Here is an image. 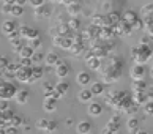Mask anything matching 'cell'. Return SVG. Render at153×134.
<instances>
[{"mask_svg": "<svg viewBox=\"0 0 153 134\" xmlns=\"http://www.w3.org/2000/svg\"><path fill=\"white\" fill-rule=\"evenodd\" d=\"M90 130H92V125H90V121L84 120V121H79L77 126H76V131L77 134H88Z\"/></svg>", "mask_w": 153, "mask_h": 134, "instance_id": "obj_20", "label": "cell"}, {"mask_svg": "<svg viewBox=\"0 0 153 134\" xmlns=\"http://www.w3.org/2000/svg\"><path fill=\"white\" fill-rule=\"evenodd\" d=\"M87 66H88V68L90 70H100V66H101V58H98V57H93V55H92V57H88L87 58Z\"/></svg>", "mask_w": 153, "mask_h": 134, "instance_id": "obj_29", "label": "cell"}, {"mask_svg": "<svg viewBox=\"0 0 153 134\" xmlns=\"http://www.w3.org/2000/svg\"><path fill=\"white\" fill-rule=\"evenodd\" d=\"M57 99H54V98H44V101H43V109L46 110V112H54L55 109H57Z\"/></svg>", "mask_w": 153, "mask_h": 134, "instance_id": "obj_13", "label": "cell"}, {"mask_svg": "<svg viewBox=\"0 0 153 134\" xmlns=\"http://www.w3.org/2000/svg\"><path fill=\"white\" fill-rule=\"evenodd\" d=\"M43 90H44V95H48V93H51L54 90V85L51 82H44L43 84Z\"/></svg>", "mask_w": 153, "mask_h": 134, "instance_id": "obj_47", "label": "cell"}, {"mask_svg": "<svg viewBox=\"0 0 153 134\" xmlns=\"http://www.w3.org/2000/svg\"><path fill=\"white\" fill-rule=\"evenodd\" d=\"M33 52H35V51H33L30 46H22V49H21L18 54H19V57H21V58H30Z\"/></svg>", "mask_w": 153, "mask_h": 134, "instance_id": "obj_33", "label": "cell"}, {"mask_svg": "<svg viewBox=\"0 0 153 134\" xmlns=\"http://www.w3.org/2000/svg\"><path fill=\"white\" fill-rule=\"evenodd\" d=\"M152 43V36H149V35H145L142 40H140V44H150Z\"/></svg>", "mask_w": 153, "mask_h": 134, "instance_id": "obj_53", "label": "cell"}, {"mask_svg": "<svg viewBox=\"0 0 153 134\" xmlns=\"http://www.w3.org/2000/svg\"><path fill=\"white\" fill-rule=\"evenodd\" d=\"M92 99H93V95L88 88H82V90L79 92V101L81 103H90Z\"/></svg>", "mask_w": 153, "mask_h": 134, "instance_id": "obj_24", "label": "cell"}, {"mask_svg": "<svg viewBox=\"0 0 153 134\" xmlns=\"http://www.w3.org/2000/svg\"><path fill=\"white\" fill-rule=\"evenodd\" d=\"M142 29H145L147 35L152 36V32H153V21H152V16H145L144 21H142Z\"/></svg>", "mask_w": 153, "mask_h": 134, "instance_id": "obj_27", "label": "cell"}, {"mask_svg": "<svg viewBox=\"0 0 153 134\" xmlns=\"http://www.w3.org/2000/svg\"><path fill=\"white\" fill-rule=\"evenodd\" d=\"M149 99H152V98H149V95H147L145 92H134L131 101L137 106V104H145Z\"/></svg>", "mask_w": 153, "mask_h": 134, "instance_id": "obj_12", "label": "cell"}, {"mask_svg": "<svg viewBox=\"0 0 153 134\" xmlns=\"http://www.w3.org/2000/svg\"><path fill=\"white\" fill-rule=\"evenodd\" d=\"M19 125H21V117L14 115V118H13V126L16 128V126H19Z\"/></svg>", "mask_w": 153, "mask_h": 134, "instance_id": "obj_54", "label": "cell"}, {"mask_svg": "<svg viewBox=\"0 0 153 134\" xmlns=\"http://www.w3.org/2000/svg\"><path fill=\"white\" fill-rule=\"evenodd\" d=\"M106 103L109 104L112 109L125 110V112H128V114H131L136 107V104L131 101V96L125 92H120V90H112V92L107 93Z\"/></svg>", "mask_w": 153, "mask_h": 134, "instance_id": "obj_1", "label": "cell"}, {"mask_svg": "<svg viewBox=\"0 0 153 134\" xmlns=\"http://www.w3.org/2000/svg\"><path fill=\"white\" fill-rule=\"evenodd\" d=\"M10 11H11V5L3 3V7H2V13H5V14H10Z\"/></svg>", "mask_w": 153, "mask_h": 134, "instance_id": "obj_52", "label": "cell"}, {"mask_svg": "<svg viewBox=\"0 0 153 134\" xmlns=\"http://www.w3.org/2000/svg\"><path fill=\"white\" fill-rule=\"evenodd\" d=\"M68 90H70V84H68V82L60 81L59 84H55V85H54V92H57L60 96H65V95L68 93Z\"/></svg>", "mask_w": 153, "mask_h": 134, "instance_id": "obj_16", "label": "cell"}, {"mask_svg": "<svg viewBox=\"0 0 153 134\" xmlns=\"http://www.w3.org/2000/svg\"><path fill=\"white\" fill-rule=\"evenodd\" d=\"M90 81H92V76H90L87 71H81V73L77 74V77H76V82H77L81 87H84V85H87V84H90Z\"/></svg>", "mask_w": 153, "mask_h": 134, "instance_id": "obj_15", "label": "cell"}, {"mask_svg": "<svg viewBox=\"0 0 153 134\" xmlns=\"http://www.w3.org/2000/svg\"><path fill=\"white\" fill-rule=\"evenodd\" d=\"M131 58L134 60V63L144 65L152 58V47L150 44H137L131 49Z\"/></svg>", "mask_w": 153, "mask_h": 134, "instance_id": "obj_3", "label": "cell"}, {"mask_svg": "<svg viewBox=\"0 0 153 134\" xmlns=\"http://www.w3.org/2000/svg\"><path fill=\"white\" fill-rule=\"evenodd\" d=\"M106 19H107V22H109V25H112V27H114L115 24H118V22L122 21L120 14H118L117 11H112V13H109V14L106 16Z\"/></svg>", "mask_w": 153, "mask_h": 134, "instance_id": "obj_30", "label": "cell"}, {"mask_svg": "<svg viewBox=\"0 0 153 134\" xmlns=\"http://www.w3.org/2000/svg\"><path fill=\"white\" fill-rule=\"evenodd\" d=\"M19 35L21 38H27V40H33V38L38 36V30L32 29L30 25H22L19 29Z\"/></svg>", "mask_w": 153, "mask_h": 134, "instance_id": "obj_9", "label": "cell"}, {"mask_svg": "<svg viewBox=\"0 0 153 134\" xmlns=\"http://www.w3.org/2000/svg\"><path fill=\"white\" fill-rule=\"evenodd\" d=\"M29 3L33 8H38V7H41V5H44L46 2H44V0H29Z\"/></svg>", "mask_w": 153, "mask_h": 134, "instance_id": "obj_49", "label": "cell"}, {"mask_svg": "<svg viewBox=\"0 0 153 134\" xmlns=\"http://www.w3.org/2000/svg\"><path fill=\"white\" fill-rule=\"evenodd\" d=\"M30 60H32V63H39L41 60H44V55H43L41 52H33L32 57H30Z\"/></svg>", "mask_w": 153, "mask_h": 134, "instance_id": "obj_40", "label": "cell"}, {"mask_svg": "<svg viewBox=\"0 0 153 134\" xmlns=\"http://www.w3.org/2000/svg\"><path fill=\"white\" fill-rule=\"evenodd\" d=\"M92 25H95V27H104V25H109V22H107V19H106V16H103V14H96V16H93L92 18Z\"/></svg>", "mask_w": 153, "mask_h": 134, "instance_id": "obj_19", "label": "cell"}, {"mask_svg": "<svg viewBox=\"0 0 153 134\" xmlns=\"http://www.w3.org/2000/svg\"><path fill=\"white\" fill-rule=\"evenodd\" d=\"M7 133H8V134H16V128L13 126V128H11V130H8Z\"/></svg>", "mask_w": 153, "mask_h": 134, "instance_id": "obj_57", "label": "cell"}, {"mask_svg": "<svg viewBox=\"0 0 153 134\" xmlns=\"http://www.w3.org/2000/svg\"><path fill=\"white\" fill-rule=\"evenodd\" d=\"M16 87H14V84H11L10 81H5L0 84V99H11V98H14V95H16Z\"/></svg>", "mask_w": 153, "mask_h": 134, "instance_id": "obj_4", "label": "cell"}, {"mask_svg": "<svg viewBox=\"0 0 153 134\" xmlns=\"http://www.w3.org/2000/svg\"><path fill=\"white\" fill-rule=\"evenodd\" d=\"M54 44L60 49H65V51H70L71 44H73V40L71 36H55L54 38Z\"/></svg>", "mask_w": 153, "mask_h": 134, "instance_id": "obj_8", "label": "cell"}, {"mask_svg": "<svg viewBox=\"0 0 153 134\" xmlns=\"http://www.w3.org/2000/svg\"><path fill=\"white\" fill-rule=\"evenodd\" d=\"M10 65V62H8V58L5 57V55H0V74L3 73V70L7 68V66Z\"/></svg>", "mask_w": 153, "mask_h": 134, "instance_id": "obj_43", "label": "cell"}, {"mask_svg": "<svg viewBox=\"0 0 153 134\" xmlns=\"http://www.w3.org/2000/svg\"><path fill=\"white\" fill-rule=\"evenodd\" d=\"M10 14H11V16H14V18H19V16L24 14V7H19V5H11Z\"/></svg>", "mask_w": 153, "mask_h": 134, "instance_id": "obj_35", "label": "cell"}, {"mask_svg": "<svg viewBox=\"0 0 153 134\" xmlns=\"http://www.w3.org/2000/svg\"><path fill=\"white\" fill-rule=\"evenodd\" d=\"M68 73H70V68H68V65L59 62L57 65H55V74H57V77H60V79H63V77L68 76Z\"/></svg>", "mask_w": 153, "mask_h": 134, "instance_id": "obj_14", "label": "cell"}, {"mask_svg": "<svg viewBox=\"0 0 153 134\" xmlns=\"http://www.w3.org/2000/svg\"><path fill=\"white\" fill-rule=\"evenodd\" d=\"M36 128L41 131H46V133H52L55 128H57V125H55V121H51V120H39L36 123Z\"/></svg>", "mask_w": 153, "mask_h": 134, "instance_id": "obj_10", "label": "cell"}, {"mask_svg": "<svg viewBox=\"0 0 153 134\" xmlns=\"http://www.w3.org/2000/svg\"><path fill=\"white\" fill-rule=\"evenodd\" d=\"M136 19H137V14H136L134 11H131V10H129V11H126V13L123 14V19H122V21H125L126 24H129V25H131V24H133V22H134Z\"/></svg>", "mask_w": 153, "mask_h": 134, "instance_id": "obj_34", "label": "cell"}, {"mask_svg": "<svg viewBox=\"0 0 153 134\" xmlns=\"http://www.w3.org/2000/svg\"><path fill=\"white\" fill-rule=\"evenodd\" d=\"M41 38H39V35L36 36V38H33V40H30V47L32 49H36V47H39V46H41Z\"/></svg>", "mask_w": 153, "mask_h": 134, "instance_id": "obj_44", "label": "cell"}, {"mask_svg": "<svg viewBox=\"0 0 153 134\" xmlns=\"http://www.w3.org/2000/svg\"><path fill=\"white\" fill-rule=\"evenodd\" d=\"M29 96H30L29 90H18L14 95V99L18 101V104H25L29 101Z\"/></svg>", "mask_w": 153, "mask_h": 134, "instance_id": "obj_17", "label": "cell"}, {"mask_svg": "<svg viewBox=\"0 0 153 134\" xmlns=\"http://www.w3.org/2000/svg\"><path fill=\"white\" fill-rule=\"evenodd\" d=\"M70 51L73 54H81L84 51V43H73L71 47H70Z\"/></svg>", "mask_w": 153, "mask_h": 134, "instance_id": "obj_37", "label": "cell"}, {"mask_svg": "<svg viewBox=\"0 0 153 134\" xmlns=\"http://www.w3.org/2000/svg\"><path fill=\"white\" fill-rule=\"evenodd\" d=\"M114 33H117V35H126V36H129L133 33V29H131V25L129 24H126L125 21H120L118 24H115L114 27Z\"/></svg>", "mask_w": 153, "mask_h": 134, "instance_id": "obj_6", "label": "cell"}, {"mask_svg": "<svg viewBox=\"0 0 153 134\" xmlns=\"http://www.w3.org/2000/svg\"><path fill=\"white\" fill-rule=\"evenodd\" d=\"M136 134H149L147 131H136Z\"/></svg>", "mask_w": 153, "mask_h": 134, "instance_id": "obj_58", "label": "cell"}, {"mask_svg": "<svg viewBox=\"0 0 153 134\" xmlns=\"http://www.w3.org/2000/svg\"><path fill=\"white\" fill-rule=\"evenodd\" d=\"M11 44H13V51L18 54L21 49H22V46H24V41H22V38H18V40H13V41H11Z\"/></svg>", "mask_w": 153, "mask_h": 134, "instance_id": "obj_38", "label": "cell"}, {"mask_svg": "<svg viewBox=\"0 0 153 134\" xmlns=\"http://www.w3.org/2000/svg\"><path fill=\"white\" fill-rule=\"evenodd\" d=\"M131 29H133V32H134V30H140V29H142V21H140V19H136L133 24H131Z\"/></svg>", "mask_w": 153, "mask_h": 134, "instance_id": "obj_48", "label": "cell"}, {"mask_svg": "<svg viewBox=\"0 0 153 134\" xmlns=\"http://www.w3.org/2000/svg\"><path fill=\"white\" fill-rule=\"evenodd\" d=\"M43 74H44V71H43L41 66H36V65L32 66V79H33V82L38 81V79H41Z\"/></svg>", "mask_w": 153, "mask_h": 134, "instance_id": "obj_31", "label": "cell"}, {"mask_svg": "<svg viewBox=\"0 0 153 134\" xmlns=\"http://www.w3.org/2000/svg\"><path fill=\"white\" fill-rule=\"evenodd\" d=\"M33 14H35V18H38V19H46V18H49V16H51V8L48 7L46 3H44V5H41V7L35 8Z\"/></svg>", "mask_w": 153, "mask_h": 134, "instance_id": "obj_11", "label": "cell"}, {"mask_svg": "<svg viewBox=\"0 0 153 134\" xmlns=\"http://www.w3.org/2000/svg\"><path fill=\"white\" fill-rule=\"evenodd\" d=\"M122 68H123V62L118 57H114L112 62L107 63V66L103 70V77L106 82H115L122 77Z\"/></svg>", "mask_w": 153, "mask_h": 134, "instance_id": "obj_2", "label": "cell"}, {"mask_svg": "<svg viewBox=\"0 0 153 134\" xmlns=\"http://www.w3.org/2000/svg\"><path fill=\"white\" fill-rule=\"evenodd\" d=\"M29 2V0H16V3L14 5H19V7H24V5Z\"/></svg>", "mask_w": 153, "mask_h": 134, "instance_id": "obj_55", "label": "cell"}, {"mask_svg": "<svg viewBox=\"0 0 153 134\" xmlns=\"http://www.w3.org/2000/svg\"><path fill=\"white\" fill-rule=\"evenodd\" d=\"M14 77L18 79L19 82H24V84H32L33 79H32V66H19L14 73Z\"/></svg>", "mask_w": 153, "mask_h": 134, "instance_id": "obj_5", "label": "cell"}, {"mask_svg": "<svg viewBox=\"0 0 153 134\" xmlns=\"http://www.w3.org/2000/svg\"><path fill=\"white\" fill-rule=\"evenodd\" d=\"M152 11H153V5L152 3H147L142 7V16L145 18V16H152Z\"/></svg>", "mask_w": 153, "mask_h": 134, "instance_id": "obj_41", "label": "cell"}, {"mask_svg": "<svg viewBox=\"0 0 153 134\" xmlns=\"http://www.w3.org/2000/svg\"><path fill=\"white\" fill-rule=\"evenodd\" d=\"M145 88H147V85H145L144 79L134 81V82H133V90H134V92H145Z\"/></svg>", "mask_w": 153, "mask_h": 134, "instance_id": "obj_36", "label": "cell"}, {"mask_svg": "<svg viewBox=\"0 0 153 134\" xmlns=\"http://www.w3.org/2000/svg\"><path fill=\"white\" fill-rule=\"evenodd\" d=\"M115 134H117V133H115Z\"/></svg>", "mask_w": 153, "mask_h": 134, "instance_id": "obj_59", "label": "cell"}, {"mask_svg": "<svg viewBox=\"0 0 153 134\" xmlns=\"http://www.w3.org/2000/svg\"><path fill=\"white\" fill-rule=\"evenodd\" d=\"M5 3H7V5H14L16 0H5Z\"/></svg>", "mask_w": 153, "mask_h": 134, "instance_id": "obj_56", "label": "cell"}, {"mask_svg": "<svg viewBox=\"0 0 153 134\" xmlns=\"http://www.w3.org/2000/svg\"><path fill=\"white\" fill-rule=\"evenodd\" d=\"M101 112H103V107H101L100 103H90L88 106V114L92 117H98L101 115Z\"/></svg>", "mask_w": 153, "mask_h": 134, "instance_id": "obj_25", "label": "cell"}, {"mask_svg": "<svg viewBox=\"0 0 153 134\" xmlns=\"http://www.w3.org/2000/svg\"><path fill=\"white\" fill-rule=\"evenodd\" d=\"M153 101L152 99H149V101H147L145 104H144V110H145V114H150L152 115V112H153Z\"/></svg>", "mask_w": 153, "mask_h": 134, "instance_id": "obj_45", "label": "cell"}, {"mask_svg": "<svg viewBox=\"0 0 153 134\" xmlns=\"http://www.w3.org/2000/svg\"><path fill=\"white\" fill-rule=\"evenodd\" d=\"M19 66H33V63H32V60L30 58H21V62H19Z\"/></svg>", "mask_w": 153, "mask_h": 134, "instance_id": "obj_50", "label": "cell"}, {"mask_svg": "<svg viewBox=\"0 0 153 134\" xmlns=\"http://www.w3.org/2000/svg\"><path fill=\"white\" fill-rule=\"evenodd\" d=\"M88 90L92 92L93 96H96V95H101V93H104V84H103V82H93L92 87H90Z\"/></svg>", "mask_w": 153, "mask_h": 134, "instance_id": "obj_26", "label": "cell"}, {"mask_svg": "<svg viewBox=\"0 0 153 134\" xmlns=\"http://www.w3.org/2000/svg\"><path fill=\"white\" fill-rule=\"evenodd\" d=\"M66 25H68V29H70V30H73V29L77 30L79 27H81V22H79V19H77V18H71V19H70V22H68Z\"/></svg>", "mask_w": 153, "mask_h": 134, "instance_id": "obj_39", "label": "cell"}, {"mask_svg": "<svg viewBox=\"0 0 153 134\" xmlns=\"http://www.w3.org/2000/svg\"><path fill=\"white\" fill-rule=\"evenodd\" d=\"M68 13L71 14V18H76V16L81 13V5H79L77 2L70 3V5H68Z\"/></svg>", "mask_w": 153, "mask_h": 134, "instance_id": "obj_32", "label": "cell"}, {"mask_svg": "<svg viewBox=\"0 0 153 134\" xmlns=\"http://www.w3.org/2000/svg\"><path fill=\"white\" fill-rule=\"evenodd\" d=\"M44 62H46L48 66H55L59 62H60V58H59V55L55 54V52H49L44 55Z\"/></svg>", "mask_w": 153, "mask_h": 134, "instance_id": "obj_21", "label": "cell"}, {"mask_svg": "<svg viewBox=\"0 0 153 134\" xmlns=\"http://www.w3.org/2000/svg\"><path fill=\"white\" fill-rule=\"evenodd\" d=\"M7 36H8V40H10V41H13V40H18V38H21V35H19V30H18V29L13 30L11 33H8Z\"/></svg>", "mask_w": 153, "mask_h": 134, "instance_id": "obj_46", "label": "cell"}, {"mask_svg": "<svg viewBox=\"0 0 153 134\" xmlns=\"http://www.w3.org/2000/svg\"><path fill=\"white\" fill-rule=\"evenodd\" d=\"M129 76H131L133 81H140V79H144V76H145V68H144V65L134 63L133 68H131V71H129Z\"/></svg>", "mask_w": 153, "mask_h": 134, "instance_id": "obj_7", "label": "cell"}, {"mask_svg": "<svg viewBox=\"0 0 153 134\" xmlns=\"http://www.w3.org/2000/svg\"><path fill=\"white\" fill-rule=\"evenodd\" d=\"M84 38H88V40H96L100 38V27H95V25H90L88 30L85 32Z\"/></svg>", "mask_w": 153, "mask_h": 134, "instance_id": "obj_23", "label": "cell"}, {"mask_svg": "<svg viewBox=\"0 0 153 134\" xmlns=\"http://www.w3.org/2000/svg\"><path fill=\"white\" fill-rule=\"evenodd\" d=\"M16 29H18V27H16V21H5L2 24V32L5 35H8V33H11Z\"/></svg>", "mask_w": 153, "mask_h": 134, "instance_id": "obj_28", "label": "cell"}, {"mask_svg": "<svg viewBox=\"0 0 153 134\" xmlns=\"http://www.w3.org/2000/svg\"><path fill=\"white\" fill-rule=\"evenodd\" d=\"M118 120H120V118H118V117L115 115V117H112V118L109 120V121H107V123H106V130H109L111 133H117V130H118V128H120V121H118Z\"/></svg>", "mask_w": 153, "mask_h": 134, "instance_id": "obj_18", "label": "cell"}, {"mask_svg": "<svg viewBox=\"0 0 153 134\" xmlns=\"http://www.w3.org/2000/svg\"><path fill=\"white\" fill-rule=\"evenodd\" d=\"M100 36L104 38V40H111L112 36H114V29H112V25H104L100 29Z\"/></svg>", "mask_w": 153, "mask_h": 134, "instance_id": "obj_22", "label": "cell"}, {"mask_svg": "<svg viewBox=\"0 0 153 134\" xmlns=\"http://www.w3.org/2000/svg\"><path fill=\"white\" fill-rule=\"evenodd\" d=\"M137 126H139V123H137V118H134V117H131L129 118V121H128V128L131 131H137Z\"/></svg>", "mask_w": 153, "mask_h": 134, "instance_id": "obj_42", "label": "cell"}, {"mask_svg": "<svg viewBox=\"0 0 153 134\" xmlns=\"http://www.w3.org/2000/svg\"><path fill=\"white\" fill-rule=\"evenodd\" d=\"M8 109V101L7 99H0V110H7Z\"/></svg>", "mask_w": 153, "mask_h": 134, "instance_id": "obj_51", "label": "cell"}]
</instances>
